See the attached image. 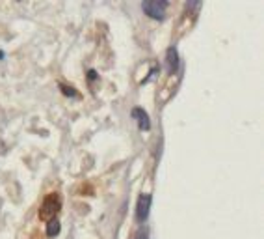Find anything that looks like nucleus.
I'll list each match as a JSON object with an SVG mask.
<instances>
[{
    "label": "nucleus",
    "mask_w": 264,
    "mask_h": 239,
    "mask_svg": "<svg viewBox=\"0 0 264 239\" xmlns=\"http://www.w3.org/2000/svg\"><path fill=\"white\" fill-rule=\"evenodd\" d=\"M60 209H61V196L58 192H51V194H47L43 198V204H41L37 217H39V221H45L47 223L51 218H56V215L60 213Z\"/></svg>",
    "instance_id": "f257e3e1"
},
{
    "label": "nucleus",
    "mask_w": 264,
    "mask_h": 239,
    "mask_svg": "<svg viewBox=\"0 0 264 239\" xmlns=\"http://www.w3.org/2000/svg\"><path fill=\"white\" fill-rule=\"evenodd\" d=\"M142 10L145 11V15L151 17V19L162 21L164 15H166V10H168V2H166V0H147V2L142 4Z\"/></svg>",
    "instance_id": "f03ea898"
},
{
    "label": "nucleus",
    "mask_w": 264,
    "mask_h": 239,
    "mask_svg": "<svg viewBox=\"0 0 264 239\" xmlns=\"http://www.w3.org/2000/svg\"><path fill=\"white\" fill-rule=\"evenodd\" d=\"M130 239H147V230H138Z\"/></svg>",
    "instance_id": "6e6552de"
},
{
    "label": "nucleus",
    "mask_w": 264,
    "mask_h": 239,
    "mask_svg": "<svg viewBox=\"0 0 264 239\" xmlns=\"http://www.w3.org/2000/svg\"><path fill=\"white\" fill-rule=\"evenodd\" d=\"M60 223H58V218H51V221H47V235L49 237H56L60 234Z\"/></svg>",
    "instance_id": "423d86ee"
},
{
    "label": "nucleus",
    "mask_w": 264,
    "mask_h": 239,
    "mask_svg": "<svg viewBox=\"0 0 264 239\" xmlns=\"http://www.w3.org/2000/svg\"><path fill=\"white\" fill-rule=\"evenodd\" d=\"M60 90H61V94L67 95V97H75V99L80 97V94H78L76 90H73V86H67V84H60Z\"/></svg>",
    "instance_id": "0eeeda50"
},
{
    "label": "nucleus",
    "mask_w": 264,
    "mask_h": 239,
    "mask_svg": "<svg viewBox=\"0 0 264 239\" xmlns=\"http://www.w3.org/2000/svg\"><path fill=\"white\" fill-rule=\"evenodd\" d=\"M132 118L136 120L138 127L142 131H149L151 129V120H149L147 112L143 109H140V107H136V109H132Z\"/></svg>",
    "instance_id": "20e7f679"
},
{
    "label": "nucleus",
    "mask_w": 264,
    "mask_h": 239,
    "mask_svg": "<svg viewBox=\"0 0 264 239\" xmlns=\"http://www.w3.org/2000/svg\"><path fill=\"white\" fill-rule=\"evenodd\" d=\"M149 208H151V196L149 194H142L138 198V206H136V221L143 223L149 217Z\"/></svg>",
    "instance_id": "7ed1b4c3"
},
{
    "label": "nucleus",
    "mask_w": 264,
    "mask_h": 239,
    "mask_svg": "<svg viewBox=\"0 0 264 239\" xmlns=\"http://www.w3.org/2000/svg\"><path fill=\"white\" fill-rule=\"evenodd\" d=\"M87 78H90V81H95V78H97V73L93 71V69H90V71H87Z\"/></svg>",
    "instance_id": "1a4fd4ad"
},
{
    "label": "nucleus",
    "mask_w": 264,
    "mask_h": 239,
    "mask_svg": "<svg viewBox=\"0 0 264 239\" xmlns=\"http://www.w3.org/2000/svg\"><path fill=\"white\" fill-rule=\"evenodd\" d=\"M166 68H168L169 73H177L179 69V54L173 47H169L168 52H166Z\"/></svg>",
    "instance_id": "39448f33"
}]
</instances>
